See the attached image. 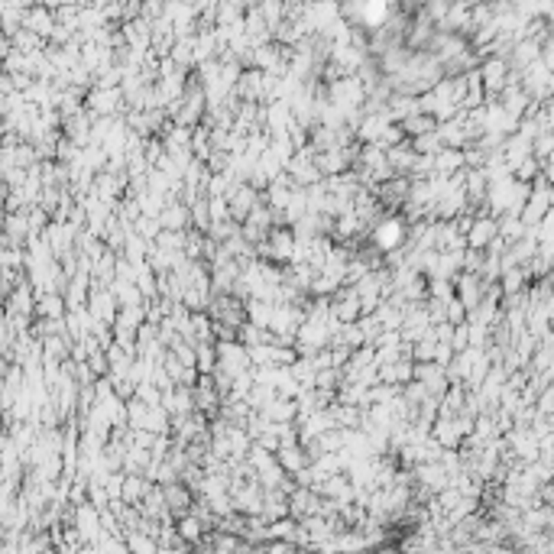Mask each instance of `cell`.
Returning <instances> with one entry per match:
<instances>
[{"label":"cell","instance_id":"obj_1","mask_svg":"<svg viewBox=\"0 0 554 554\" xmlns=\"http://www.w3.org/2000/svg\"><path fill=\"white\" fill-rule=\"evenodd\" d=\"M370 240H373V246L379 253L389 256L409 240V230H405L402 217H383V221H376V227L370 230Z\"/></svg>","mask_w":554,"mask_h":554},{"label":"cell","instance_id":"obj_2","mask_svg":"<svg viewBox=\"0 0 554 554\" xmlns=\"http://www.w3.org/2000/svg\"><path fill=\"white\" fill-rule=\"evenodd\" d=\"M496 234H499V224H496V221H489V217H480L477 224H470L467 246H470V250H486V246H493Z\"/></svg>","mask_w":554,"mask_h":554},{"label":"cell","instance_id":"obj_3","mask_svg":"<svg viewBox=\"0 0 554 554\" xmlns=\"http://www.w3.org/2000/svg\"><path fill=\"white\" fill-rule=\"evenodd\" d=\"M480 295H483V285H480V279H477L473 273H470V276H461V279H457V301H461L467 311L477 308Z\"/></svg>","mask_w":554,"mask_h":554},{"label":"cell","instance_id":"obj_4","mask_svg":"<svg viewBox=\"0 0 554 554\" xmlns=\"http://www.w3.org/2000/svg\"><path fill=\"white\" fill-rule=\"evenodd\" d=\"M502 75H506V62H502V58H493V62H486V68H483V78H486L489 91H499V88H502Z\"/></svg>","mask_w":554,"mask_h":554},{"label":"cell","instance_id":"obj_5","mask_svg":"<svg viewBox=\"0 0 554 554\" xmlns=\"http://www.w3.org/2000/svg\"><path fill=\"white\" fill-rule=\"evenodd\" d=\"M162 224L169 227V230H179L182 224H185V217H188V211L182 205H166V211H162Z\"/></svg>","mask_w":554,"mask_h":554},{"label":"cell","instance_id":"obj_6","mask_svg":"<svg viewBox=\"0 0 554 554\" xmlns=\"http://www.w3.org/2000/svg\"><path fill=\"white\" fill-rule=\"evenodd\" d=\"M39 315H46V318H58L62 315V299H42L39 301Z\"/></svg>","mask_w":554,"mask_h":554},{"label":"cell","instance_id":"obj_7","mask_svg":"<svg viewBox=\"0 0 554 554\" xmlns=\"http://www.w3.org/2000/svg\"><path fill=\"white\" fill-rule=\"evenodd\" d=\"M166 499H169V506H172V509H185V506H188L185 486H169V493H166Z\"/></svg>","mask_w":554,"mask_h":554}]
</instances>
